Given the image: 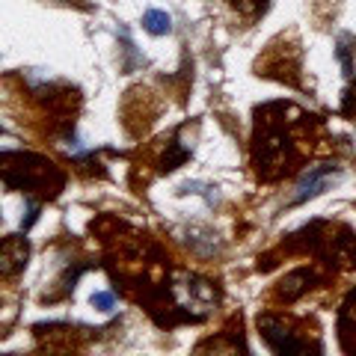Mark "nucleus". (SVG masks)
<instances>
[{
  "mask_svg": "<svg viewBox=\"0 0 356 356\" xmlns=\"http://www.w3.org/2000/svg\"><path fill=\"white\" fill-rule=\"evenodd\" d=\"M332 178V166H321V170H312L303 181L297 184V193H294V202H303V199H309V196H315L321 187H324L327 181Z\"/></svg>",
  "mask_w": 356,
  "mask_h": 356,
  "instance_id": "f257e3e1",
  "label": "nucleus"
},
{
  "mask_svg": "<svg viewBox=\"0 0 356 356\" xmlns=\"http://www.w3.org/2000/svg\"><path fill=\"white\" fill-rule=\"evenodd\" d=\"M143 24H146V30L154 33V36H163V33L172 30V18L166 13H161V9H149L146 18H143Z\"/></svg>",
  "mask_w": 356,
  "mask_h": 356,
  "instance_id": "f03ea898",
  "label": "nucleus"
},
{
  "mask_svg": "<svg viewBox=\"0 0 356 356\" xmlns=\"http://www.w3.org/2000/svg\"><path fill=\"white\" fill-rule=\"evenodd\" d=\"M92 306H98V309H104V312H110V309H113V294H95L92 297Z\"/></svg>",
  "mask_w": 356,
  "mask_h": 356,
  "instance_id": "7ed1b4c3",
  "label": "nucleus"
}]
</instances>
